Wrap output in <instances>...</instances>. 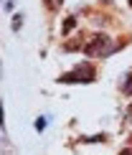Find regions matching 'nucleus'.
<instances>
[{
    "label": "nucleus",
    "mask_w": 132,
    "mask_h": 155,
    "mask_svg": "<svg viewBox=\"0 0 132 155\" xmlns=\"http://www.w3.org/2000/svg\"><path fill=\"white\" fill-rule=\"evenodd\" d=\"M120 46H122V43H114L107 33H94V36L87 38L84 54H87L89 59H99V56H109V54H114Z\"/></svg>",
    "instance_id": "nucleus-1"
},
{
    "label": "nucleus",
    "mask_w": 132,
    "mask_h": 155,
    "mask_svg": "<svg viewBox=\"0 0 132 155\" xmlns=\"http://www.w3.org/2000/svg\"><path fill=\"white\" fill-rule=\"evenodd\" d=\"M94 76H97V69L91 66L89 61H81V64H76L71 71H66L61 74V84H89V81H94Z\"/></svg>",
    "instance_id": "nucleus-2"
},
{
    "label": "nucleus",
    "mask_w": 132,
    "mask_h": 155,
    "mask_svg": "<svg viewBox=\"0 0 132 155\" xmlns=\"http://www.w3.org/2000/svg\"><path fill=\"white\" fill-rule=\"evenodd\" d=\"M84 46H87V41H84V36H81V33H76L74 38H69V41L64 43V51H69V54H71V51H79V48L84 51Z\"/></svg>",
    "instance_id": "nucleus-3"
},
{
    "label": "nucleus",
    "mask_w": 132,
    "mask_h": 155,
    "mask_svg": "<svg viewBox=\"0 0 132 155\" xmlns=\"http://www.w3.org/2000/svg\"><path fill=\"white\" fill-rule=\"evenodd\" d=\"M122 89H124V94H130V97H132V71H127V74H124Z\"/></svg>",
    "instance_id": "nucleus-4"
},
{
    "label": "nucleus",
    "mask_w": 132,
    "mask_h": 155,
    "mask_svg": "<svg viewBox=\"0 0 132 155\" xmlns=\"http://www.w3.org/2000/svg\"><path fill=\"white\" fill-rule=\"evenodd\" d=\"M74 28H76V18H66V21H64V28H61V31H64V36H66V33H71Z\"/></svg>",
    "instance_id": "nucleus-5"
},
{
    "label": "nucleus",
    "mask_w": 132,
    "mask_h": 155,
    "mask_svg": "<svg viewBox=\"0 0 132 155\" xmlns=\"http://www.w3.org/2000/svg\"><path fill=\"white\" fill-rule=\"evenodd\" d=\"M61 3H64V0H46V8H48V10H56Z\"/></svg>",
    "instance_id": "nucleus-6"
},
{
    "label": "nucleus",
    "mask_w": 132,
    "mask_h": 155,
    "mask_svg": "<svg viewBox=\"0 0 132 155\" xmlns=\"http://www.w3.org/2000/svg\"><path fill=\"white\" fill-rule=\"evenodd\" d=\"M21 18H23V15H13V31L21 28Z\"/></svg>",
    "instance_id": "nucleus-7"
},
{
    "label": "nucleus",
    "mask_w": 132,
    "mask_h": 155,
    "mask_svg": "<svg viewBox=\"0 0 132 155\" xmlns=\"http://www.w3.org/2000/svg\"><path fill=\"white\" fill-rule=\"evenodd\" d=\"M43 127H46V117H41V120L36 122V130H43Z\"/></svg>",
    "instance_id": "nucleus-8"
},
{
    "label": "nucleus",
    "mask_w": 132,
    "mask_h": 155,
    "mask_svg": "<svg viewBox=\"0 0 132 155\" xmlns=\"http://www.w3.org/2000/svg\"><path fill=\"white\" fill-rule=\"evenodd\" d=\"M124 117H127V120H130V122H132V104H130V107H127V112H124Z\"/></svg>",
    "instance_id": "nucleus-9"
},
{
    "label": "nucleus",
    "mask_w": 132,
    "mask_h": 155,
    "mask_svg": "<svg viewBox=\"0 0 132 155\" xmlns=\"http://www.w3.org/2000/svg\"><path fill=\"white\" fill-rule=\"evenodd\" d=\"M120 155H132V147H124V150H122Z\"/></svg>",
    "instance_id": "nucleus-10"
},
{
    "label": "nucleus",
    "mask_w": 132,
    "mask_h": 155,
    "mask_svg": "<svg viewBox=\"0 0 132 155\" xmlns=\"http://www.w3.org/2000/svg\"><path fill=\"white\" fill-rule=\"evenodd\" d=\"M127 3H130V5H132V0H127Z\"/></svg>",
    "instance_id": "nucleus-11"
}]
</instances>
